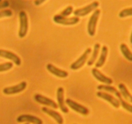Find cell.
<instances>
[{
	"label": "cell",
	"instance_id": "obj_1",
	"mask_svg": "<svg viewBox=\"0 0 132 124\" xmlns=\"http://www.w3.org/2000/svg\"><path fill=\"white\" fill-rule=\"evenodd\" d=\"M19 19H20V29L18 31V36L20 38H23L27 35L29 29L28 17L25 11H20L19 13Z\"/></svg>",
	"mask_w": 132,
	"mask_h": 124
},
{
	"label": "cell",
	"instance_id": "obj_2",
	"mask_svg": "<svg viewBox=\"0 0 132 124\" xmlns=\"http://www.w3.org/2000/svg\"><path fill=\"white\" fill-rule=\"evenodd\" d=\"M100 14H101V10L96 9L89 20L88 23H87V32L90 36H95V32H96V25H97Z\"/></svg>",
	"mask_w": 132,
	"mask_h": 124
},
{
	"label": "cell",
	"instance_id": "obj_3",
	"mask_svg": "<svg viewBox=\"0 0 132 124\" xmlns=\"http://www.w3.org/2000/svg\"><path fill=\"white\" fill-rule=\"evenodd\" d=\"M53 21L54 23L60 25H73L79 22L80 18L77 16L68 17L61 16L60 14H56L53 17Z\"/></svg>",
	"mask_w": 132,
	"mask_h": 124
},
{
	"label": "cell",
	"instance_id": "obj_4",
	"mask_svg": "<svg viewBox=\"0 0 132 124\" xmlns=\"http://www.w3.org/2000/svg\"><path fill=\"white\" fill-rule=\"evenodd\" d=\"M98 6L99 2L95 1V2H93V3H90L88 5L85 6V7H82V8H78V9L75 10L73 12V14L77 17H84V16H86V15L89 14L93 11L96 9Z\"/></svg>",
	"mask_w": 132,
	"mask_h": 124
},
{
	"label": "cell",
	"instance_id": "obj_5",
	"mask_svg": "<svg viewBox=\"0 0 132 124\" xmlns=\"http://www.w3.org/2000/svg\"><path fill=\"white\" fill-rule=\"evenodd\" d=\"M65 102L71 109H73V111L78 112V113L84 115V116H87L89 113V109L87 107L80 104V103H77V102H75V101L72 100L70 98L66 99Z\"/></svg>",
	"mask_w": 132,
	"mask_h": 124
},
{
	"label": "cell",
	"instance_id": "obj_6",
	"mask_svg": "<svg viewBox=\"0 0 132 124\" xmlns=\"http://www.w3.org/2000/svg\"><path fill=\"white\" fill-rule=\"evenodd\" d=\"M91 52V48H87L84 52L78 58V59L73 62V64L70 65V69L72 70H78V69H80L82 67L84 66L85 64H86V61H87V58H88L89 56L90 53Z\"/></svg>",
	"mask_w": 132,
	"mask_h": 124
},
{
	"label": "cell",
	"instance_id": "obj_7",
	"mask_svg": "<svg viewBox=\"0 0 132 124\" xmlns=\"http://www.w3.org/2000/svg\"><path fill=\"white\" fill-rule=\"evenodd\" d=\"M27 83L25 82H22L19 84L11 87H5L3 89V92L7 95H12V94H18L22 92L26 88Z\"/></svg>",
	"mask_w": 132,
	"mask_h": 124
},
{
	"label": "cell",
	"instance_id": "obj_8",
	"mask_svg": "<svg viewBox=\"0 0 132 124\" xmlns=\"http://www.w3.org/2000/svg\"><path fill=\"white\" fill-rule=\"evenodd\" d=\"M34 99L40 104L44 105L45 106H48V107H51L53 109H58V105L57 103L54 100H51V98H47L46 96L42 95L40 94H36L34 96Z\"/></svg>",
	"mask_w": 132,
	"mask_h": 124
},
{
	"label": "cell",
	"instance_id": "obj_9",
	"mask_svg": "<svg viewBox=\"0 0 132 124\" xmlns=\"http://www.w3.org/2000/svg\"><path fill=\"white\" fill-rule=\"evenodd\" d=\"M96 96L99 98H102V99L104 100L107 101L108 102L110 103L111 105L113 106L115 108H119L120 107V102H119V99H117L115 97L113 96L111 94H108L107 92H102V91H98L96 92Z\"/></svg>",
	"mask_w": 132,
	"mask_h": 124
},
{
	"label": "cell",
	"instance_id": "obj_10",
	"mask_svg": "<svg viewBox=\"0 0 132 124\" xmlns=\"http://www.w3.org/2000/svg\"><path fill=\"white\" fill-rule=\"evenodd\" d=\"M56 98L57 101H58V105L60 107L61 111L63 113H68L69 112V109L67 108L65 105V102L64 101V90L63 87H58L57 89L56 93Z\"/></svg>",
	"mask_w": 132,
	"mask_h": 124
},
{
	"label": "cell",
	"instance_id": "obj_11",
	"mask_svg": "<svg viewBox=\"0 0 132 124\" xmlns=\"http://www.w3.org/2000/svg\"><path fill=\"white\" fill-rule=\"evenodd\" d=\"M0 57L12 61L18 66H20L21 64V60L20 57L9 50L0 49Z\"/></svg>",
	"mask_w": 132,
	"mask_h": 124
},
{
	"label": "cell",
	"instance_id": "obj_12",
	"mask_svg": "<svg viewBox=\"0 0 132 124\" xmlns=\"http://www.w3.org/2000/svg\"><path fill=\"white\" fill-rule=\"evenodd\" d=\"M18 123H32L33 124H43V121L37 116L30 114H21L16 119Z\"/></svg>",
	"mask_w": 132,
	"mask_h": 124
},
{
	"label": "cell",
	"instance_id": "obj_13",
	"mask_svg": "<svg viewBox=\"0 0 132 124\" xmlns=\"http://www.w3.org/2000/svg\"><path fill=\"white\" fill-rule=\"evenodd\" d=\"M91 73H92L93 76L95 78V79H97L101 83H105L106 85H110L111 84L113 83L112 79H111L109 77L106 76L104 74H102L99 70H98L96 68H93L91 70Z\"/></svg>",
	"mask_w": 132,
	"mask_h": 124
},
{
	"label": "cell",
	"instance_id": "obj_14",
	"mask_svg": "<svg viewBox=\"0 0 132 124\" xmlns=\"http://www.w3.org/2000/svg\"><path fill=\"white\" fill-rule=\"evenodd\" d=\"M46 69L49 73H51L52 74L58 77V78H65L68 76V72L58 69L51 64H48L46 66Z\"/></svg>",
	"mask_w": 132,
	"mask_h": 124
},
{
	"label": "cell",
	"instance_id": "obj_15",
	"mask_svg": "<svg viewBox=\"0 0 132 124\" xmlns=\"http://www.w3.org/2000/svg\"><path fill=\"white\" fill-rule=\"evenodd\" d=\"M42 111L44 113L47 114L49 115V116L53 118L58 123V124L63 123V117H62V115H61L59 112L45 107H43L42 108Z\"/></svg>",
	"mask_w": 132,
	"mask_h": 124
},
{
	"label": "cell",
	"instance_id": "obj_16",
	"mask_svg": "<svg viewBox=\"0 0 132 124\" xmlns=\"http://www.w3.org/2000/svg\"><path fill=\"white\" fill-rule=\"evenodd\" d=\"M97 89H98L99 91H106V92L113 93V94H115L118 98H120L122 97L120 92H119V91H118V90L115 87L109 85H99L97 87Z\"/></svg>",
	"mask_w": 132,
	"mask_h": 124
},
{
	"label": "cell",
	"instance_id": "obj_17",
	"mask_svg": "<svg viewBox=\"0 0 132 124\" xmlns=\"http://www.w3.org/2000/svg\"><path fill=\"white\" fill-rule=\"evenodd\" d=\"M108 53V49L107 47H102L101 56H100L99 59H98V61L96 62V64H95V67H96V69H97V68L102 67L103 66L105 62H106Z\"/></svg>",
	"mask_w": 132,
	"mask_h": 124
},
{
	"label": "cell",
	"instance_id": "obj_18",
	"mask_svg": "<svg viewBox=\"0 0 132 124\" xmlns=\"http://www.w3.org/2000/svg\"><path fill=\"white\" fill-rule=\"evenodd\" d=\"M101 49V45L98 43H96L95 44L93 48V52L92 53V56L90 58V59H89V61H87V65L88 66H91V65H93V64L96 61V59H97L98 55L99 50Z\"/></svg>",
	"mask_w": 132,
	"mask_h": 124
},
{
	"label": "cell",
	"instance_id": "obj_19",
	"mask_svg": "<svg viewBox=\"0 0 132 124\" xmlns=\"http://www.w3.org/2000/svg\"><path fill=\"white\" fill-rule=\"evenodd\" d=\"M119 88L120 94L124 97V98H125L128 102L132 103V95L129 93V92L128 91V88L126 87L124 83H120L119 85Z\"/></svg>",
	"mask_w": 132,
	"mask_h": 124
},
{
	"label": "cell",
	"instance_id": "obj_20",
	"mask_svg": "<svg viewBox=\"0 0 132 124\" xmlns=\"http://www.w3.org/2000/svg\"><path fill=\"white\" fill-rule=\"evenodd\" d=\"M120 49L124 58L129 61L132 62V52L128 47L125 43H122L120 45Z\"/></svg>",
	"mask_w": 132,
	"mask_h": 124
},
{
	"label": "cell",
	"instance_id": "obj_21",
	"mask_svg": "<svg viewBox=\"0 0 132 124\" xmlns=\"http://www.w3.org/2000/svg\"><path fill=\"white\" fill-rule=\"evenodd\" d=\"M119 16L121 18L124 17H129V16H132V7L130 8H126L122 10L119 14Z\"/></svg>",
	"mask_w": 132,
	"mask_h": 124
},
{
	"label": "cell",
	"instance_id": "obj_22",
	"mask_svg": "<svg viewBox=\"0 0 132 124\" xmlns=\"http://www.w3.org/2000/svg\"><path fill=\"white\" fill-rule=\"evenodd\" d=\"M119 102H120V104L121 105L122 107L124 109L126 110L128 112L132 113V105L129 104L128 102H126L124 100H123V98H122V97L121 98H119Z\"/></svg>",
	"mask_w": 132,
	"mask_h": 124
},
{
	"label": "cell",
	"instance_id": "obj_23",
	"mask_svg": "<svg viewBox=\"0 0 132 124\" xmlns=\"http://www.w3.org/2000/svg\"><path fill=\"white\" fill-rule=\"evenodd\" d=\"M13 67V64L11 62H7L5 64H0V72L7 71Z\"/></svg>",
	"mask_w": 132,
	"mask_h": 124
},
{
	"label": "cell",
	"instance_id": "obj_24",
	"mask_svg": "<svg viewBox=\"0 0 132 124\" xmlns=\"http://www.w3.org/2000/svg\"><path fill=\"white\" fill-rule=\"evenodd\" d=\"M73 12V7L72 6H68V7H66L65 9H63L62 12H60V14L64 17H68L70 14H71L72 12Z\"/></svg>",
	"mask_w": 132,
	"mask_h": 124
},
{
	"label": "cell",
	"instance_id": "obj_25",
	"mask_svg": "<svg viewBox=\"0 0 132 124\" xmlns=\"http://www.w3.org/2000/svg\"><path fill=\"white\" fill-rule=\"evenodd\" d=\"M12 16V12L11 10H3V11H0V18L2 17H11Z\"/></svg>",
	"mask_w": 132,
	"mask_h": 124
},
{
	"label": "cell",
	"instance_id": "obj_26",
	"mask_svg": "<svg viewBox=\"0 0 132 124\" xmlns=\"http://www.w3.org/2000/svg\"><path fill=\"white\" fill-rule=\"evenodd\" d=\"M10 5V3L5 0V1H3V2H2L0 3V10L3 9V8H5L7 7H8Z\"/></svg>",
	"mask_w": 132,
	"mask_h": 124
},
{
	"label": "cell",
	"instance_id": "obj_27",
	"mask_svg": "<svg viewBox=\"0 0 132 124\" xmlns=\"http://www.w3.org/2000/svg\"><path fill=\"white\" fill-rule=\"evenodd\" d=\"M46 0H35V2H34V3L36 6H40V5L42 4L43 3L45 2Z\"/></svg>",
	"mask_w": 132,
	"mask_h": 124
},
{
	"label": "cell",
	"instance_id": "obj_28",
	"mask_svg": "<svg viewBox=\"0 0 132 124\" xmlns=\"http://www.w3.org/2000/svg\"><path fill=\"white\" fill-rule=\"evenodd\" d=\"M129 40H130V43L132 44V31H131V36H130V38H129Z\"/></svg>",
	"mask_w": 132,
	"mask_h": 124
},
{
	"label": "cell",
	"instance_id": "obj_29",
	"mask_svg": "<svg viewBox=\"0 0 132 124\" xmlns=\"http://www.w3.org/2000/svg\"><path fill=\"white\" fill-rule=\"evenodd\" d=\"M2 0H0V3H1V2H2Z\"/></svg>",
	"mask_w": 132,
	"mask_h": 124
},
{
	"label": "cell",
	"instance_id": "obj_30",
	"mask_svg": "<svg viewBox=\"0 0 132 124\" xmlns=\"http://www.w3.org/2000/svg\"><path fill=\"white\" fill-rule=\"evenodd\" d=\"M25 124H29V123H25Z\"/></svg>",
	"mask_w": 132,
	"mask_h": 124
}]
</instances>
